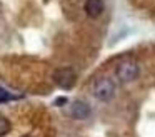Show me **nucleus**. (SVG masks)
<instances>
[{
	"instance_id": "1",
	"label": "nucleus",
	"mask_w": 155,
	"mask_h": 137,
	"mask_svg": "<svg viewBox=\"0 0 155 137\" xmlns=\"http://www.w3.org/2000/svg\"><path fill=\"white\" fill-rule=\"evenodd\" d=\"M54 80L60 89L64 90H70L77 82V74L74 69L70 67H64V69H57L54 72Z\"/></svg>"
},
{
	"instance_id": "2",
	"label": "nucleus",
	"mask_w": 155,
	"mask_h": 137,
	"mask_svg": "<svg viewBox=\"0 0 155 137\" xmlns=\"http://www.w3.org/2000/svg\"><path fill=\"white\" fill-rule=\"evenodd\" d=\"M114 94H115V84L110 79H107V77H102V79H98L94 84V95L98 100H102V102L110 100L114 97Z\"/></svg>"
},
{
	"instance_id": "3",
	"label": "nucleus",
	"mask_w": 155,
	"mask_h": 137,
	"mask_svg": "<svg viewBox=\"0 0 155 137\" xmlns=\"http://www.w3.org/2000/svg\"><path fill=\"white\" fill-rule=\"evenodd\" d=\"M137 75H138V65L135 60L125 59L117 65V77L122 82H132V80L137 79Z\"/></svg>"
},
{
	"instance_id": "4",
	"label": "nucleus",
	"mask_w": 155,
	"mask_h": 137,
	"mask_svg": "<svg viewBox=\"0 0 155 137\" xmlns=\"http://www.w3.org/2000/svg\"><path fill=\"white\" fill-rule=\"evenodd\" d=\"M90 107H88L87 102H82V100H75L70 107V115L77 120H84L90 117Z\"/></svg>"
},
{
	"instance_id": "5",
	"label": "nucleus",
	"mask_w": 155,
	"mask_h": 137,
	"mask_svg": "<svg viewBox=\"0 0 155 137\" xmlns=\"http://www.w3.org/2000/svg\"><path fill=\"white\" fill-rule=\"evenodd\" d=\"M85 12H87L88 17L97 19L104 12V2L102 0H87L85 2Z\"/></svg>"
},
{
	"instance_id": "6",
	"label": "nucleus",
	"mask_w": 155,
	"mask_h": 137,
	"mask_svg": "<svg viewBox=\"0 0 155 137\" xmlns=\"http://www.w3.org/2000/svg\"><path fill=\"white\" fill-rule=\"evenodd\" d=\"M10 129H12L10 122H8V120L5 119V117H2V115H0V137L7 135V134L10 132Z\"/></svg>"
},
{
	"instance_id": "7",
	"label": "nucleus",
	"mask_w": 155,
	"mask_h": 137,
	"mask_svg": "<svg viewBox=\"0 0 155 137\" xmlns=\"http://www.w3.org/2000/svg\"><path fill=\"white\" fill-rule=\"evenodd\" d=\"M15 99L14 95H12L10 92H7L5 89H0V104H4V102H8V100Z\"/></svg>"
},
{
	"instance_id": "8",
	"label": "nucleus",
	"mask_w": 155,
	"mask_h": 137,
	"mask_svg": "<svg viewBox=\"0 0 155 137\" xmlns=\"http://www.w3.org/2000/svg\"><path fill=\"white\" fill-rule=\"evenodd\" d=\"M68 100H67V97H57L55 99V105H58V107H62V105H65Z\"/></svg>"
},
{
	"instance_id": "9",
	"label": "nucleus",
	"mask_w": 155,
	"mask_h": 137,
	"mask_svg": "<svg viewBox=\"0 0 155 137\" xmlns=\"http://www.w3.org/2000/svg\"><path fill=\"white\" fill-rule=\"evenodd\" d=\"M22 137H30V135H22Z\"/></svg>"
}]
</instances>
